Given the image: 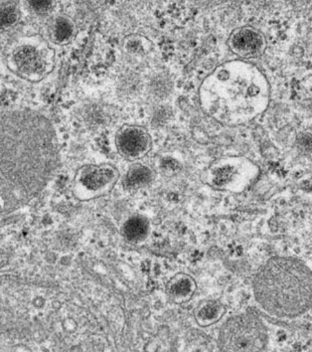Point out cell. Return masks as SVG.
<instances>
[{
  "mask_svg": "<svg viewBox=\"0 0 312 352\" xmlns=\"http://www.w3.org/2000/svg\"><path fill=\"white\" fill-rule=\"evenodd\" d=\"M59 142L52 122L37 111L20 110L0 118L2 195H30L54 171Z\"/></svg>",
  "mask_w": 312,
  "mask_h": 352,
  "instance_id": "1",
  "label": "cell"
},
{
  "mask_svg": "<svg viewBox=\"0 0 312 352\" xmlns=\"http://www.w3.org/2000/svg\"><path fill=\"white\" fill-rule=\"evenodd\" d=\"M271 85L255 64L236 59L224 62L200 84L202 111L223 126H239L255 121L269 108Z\"/></svg>",
  "mask_w": 312,
  "mask_h": 352,
  "instance_id": "2",
  "label": "cell"
},
{
  "mask_svg": "<svg viewBox=\"0 0 312 352\" xmlns=\"http://www.w3.org/2000/svg\"><path fill=\"white\" fill-rule=\"evenodd\" d=\"M253 292L258 306L269 315L298 318L311 307V270L298 258H271L256 273Z\"/></svg>",
  "mask_w": 312,
  "mask_h": 352,
  "instance_id": "3",
  "label": "cell"
},
{
  "mask_svg": "<svg viewBox=\"0 0 312 352\" xmlns=\"http://www.w3.org/2000/svg\"><path fill=\"white\" fill-rule=\"evenodd\" d=\"M267 342V325L251 311L230 316L221 327L218 336L221 352H264Z\"/></svg>",
  "mask_w": 312,
  "mask_h": 352,
  "instance_id": "4",
  "label": "cell"
},
{
  "mask_svg": "<svg viewBox=\"0 0 312 352\" xmlns=\"http://www.w3.org/2000/svg\"><path fill=\"white\" fill-rule=\"evenodd\" d=\"M54 50L39 36L20 38L8 52L11 72L29 82H39L54 68Z\"/></svg>",
  "mask_w": 312,
  "mask_h": 352,
  "instance_id": "5",
  "label": "cell"
},
{
  "mask_svg": "<svg viewBox=\"0 0 312 352\" xmlns=\"http://www.w3.org/2000/svg\"><path fill=\"white\" fill-rule=\"evenodd\" d=\"M260 175V166L249 157L226 155L211 162L203 173L202 179L216 190L238 195L251 188Z\"/></svg>",
  "mask_w": 312,
  "mask_h": 352,
  "instance_id": "6",
  "label": "cell"
},
{
  "mask_svg": "<svg viewBox=\"0 0 312 352\" xmlns=\"http://www.w3.org/2000/svg\"><path fill=\"white\" fill-rule=\"evenodd\" d=\"M120 179V170L113 164H86L76 171L72 192L79 201H91L109 195Z\"/></svg>",
  "mask_w": 312,
  "mask_h": 352,
  "instance_id": "7",
  "label": "cell"
},
{
  "mask_svg": "<svg viewBox=\"0 0 312 352\" xmlns=\"http://www.w3.org/2000/svg\"><path fill=\"white\" fill-rule=\"evenodd\" d=\"M115 146L120 157L138 162L153 149V138L144 126L124 124L115 133Z\"/></svg>",
  "mask_w": 312,
  "mask_h": 352,
  "instance_id": "8",
  "label": "cell"
},
{
  "mask_svg": "<svg viewBox=\"0 0 312 352\" xmlns=\"http://www.w3.org/2000/svg\"><path fill=\"white\" fill-rule=\"evenodd\" d=\"M227 45L241 60L257 59L266 52L267 39L263 32L253 26H241L232 31Z\"/></svg>",
  "mask_w": 312,
  "mask_h": 352,
  "instance_id": "9",
  "label": "cell"
},
{
  "mask_svg": "<svg viewBox=\"0 0 312 352\" xmlns=\"http://www.w3.org/2000/svg\"><path fill=\"white\" fill-rule=\"evenodd\" d=\"M166 291L167 298L173 304H187L197 291V283L189 274L177 273L167 280Z\"/></svg>",
  "mask_w": 312,
  "mask_h": 352,
  "instance_id": "10",
  "label": "cell"
},
{
  "mask_svg": "<svg viewBox=\"0 0 312 352\" xmlns=\"http://www.w3.org/2000/svg\"><path fill=\"white\" fill-rule=\"evenodd\" d=\"M155 178V170L151 166L142 162H133L124 176L122 186L126 190L135 191L151 186Z\"/></svg>",
  "mask_w": 312,
  "mask_h": 352,
  "instance_id": "11",
  "label": "cell"
},
{
  "mask_svg": "<svg viewBox=\"0 0 312 352\" xmlns=\"http://www.w3.org/2000/svg\"><path fill=\"white\" fill-rule=\"evenodd\" d=\"M227 313V307L218 300H203L194 311V318L199 327H209L219 322Z\"/></svg>",
  "mask_w": 312,
  "mask_h": 352,
  "instance_id": "12",
  "label": "cell"
},
{
  "mask_svg": "<svg viewBox=\"0 0 312 352\" xmlns=\"http://www.w3.org/2000/svg\"><path fill=\"white\" fill-rule=\"evenodd\" d=\"M151 232V223L144 216L133 215L122 224V234L124 239L133 244L144 242Z\"/></svg>",
  "mask_w": 312,
  "mask_h": 352,
  "instance_id": "13",
  "label": "cell"
},
{
  "mask_svg": "<svg viewBox=\"0 0 312 352\" xmlns=\"http://www.w3.org/2000/svg\"><path fill=\"white\" fill-rule=\"evenodd\" d=\"M51 38L56 44L69 43L75 35V24L66 16L56 17L51 23Z\"/></svg>",
  "mask_w": 312,
  "mask_h": 352,
  "instance_id": "14",
  "label": "cell"
},
{
  "mask_svg": "<svg viewBox=\"0 0 312 352\" xmlns=\"http://www.w3.org/2000/svg\"><path fill=\"white\" fill-rule=\"evenodd\" d=\"M19 10L15 6H5L0 8V29L10 28L19 19Z\"/></svg>",
  "mask_w": 312,
  "mask_h": 352,
  "instance_id": "15",
  "label": "cell"
},
{
  "mask_svg": "<svg viewBox=\"0 0 312 352\" xmlns=\"http://www.w3.org/2000/svg\"><path fill=\"white\" fill-rule=\"evenodd\" d=\"M129 41L126 42V48L131 54L146 55L149 52L151 48V42L147 41L146 38L142 37H129Z\"/></svg>",
  "mask_w": 312,
  "mask_h": 352,
  "instance_id": "16",
  "label": "cell"
},
{
  "mask_svg": "<svg viewBox=\"0 0 312 352\" xmlns=\"http://www.w3.org/2000/svg\"><path fill=\"white\" fill-rule=\"evenodd\" d=\"M31 8L33 10L36 11L38 13H45L48 12L52 8V1H30Z\"/></svg>",
  "mask_w": 312,
  "mask_h": 352,
  "instance_id": "17",
  "label": "cell"
},
{
  "mask_svg": "<svg viewBox=\"0 0 312 352\" xmlns=\"http://www.w3.org/2000/svg\"><path fill=\"white\" fill-rule=\"evenodd\" d=\"M71 352H82V349L81 347L78 346V345H76V346L72 347Z\"/></svg>",
  "mask_w": 312,
  "mask_h": 352,
  "instance_id": "18",
  "label": "cell"
}]
</instances>
